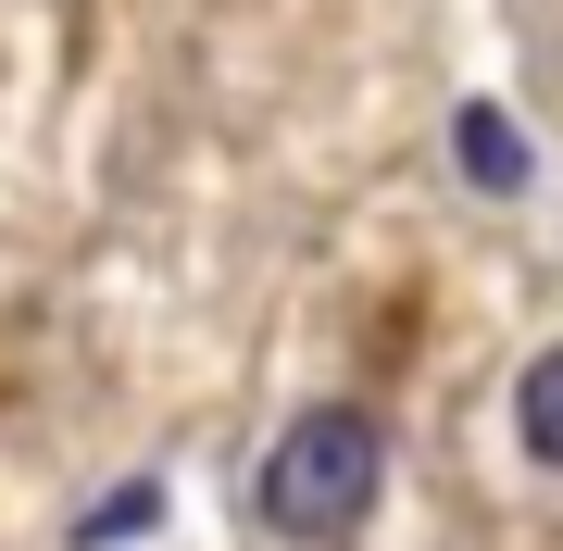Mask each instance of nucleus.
Returning <instances> with one entry per match:
<instances>
[{
	"instance_id": "obj_1",
	"label": "nucleus",
	"mask_w": 563,
	"mask_h": 551,
	"mask_svg": "<svg viewBox=\"0 0 563 551\" xmlns=\"http://www.w3.org/2000/svg\"><path fill=\"white\" fill-rule=\"evenodd\" d=\"M388 489V439H376V414H351V401H325L301 414V427L276 439V464H263V527L276 539H351L363 514H376Z\"/></svg>"
},
{
	"instance_id": "obj_2",
	"label": "nucleus",
	"mask_w": 563,
	"mask_h": 551,
	"mask_svg": "<svg viewBox=\"0 0 563 551\" xmlns=\"http://www.w3.org/2000/svg\"><path fill=\"white\" fill-rule=\"evenodd\" d=\"M514 439L539 451V464H563V351H539V364H526V388H514Z\"/></svg>"
},
{
	"instance_id": "obj_3",
	"label": "nucleus",
	"mask_w": 563,
	"mask_h": 551,
	"mask_svg": "<svg viewBox=\"0 0 563 551\" xmlns=\"http://www.w3.org/2000/svg\"><path fill=\"white\" fill-rule=\"evenodd\" d=\"M451 151H463V176L526 188V151H514V125H501V113H463V125H451Z\"/></svg>"
}]
</instances>
